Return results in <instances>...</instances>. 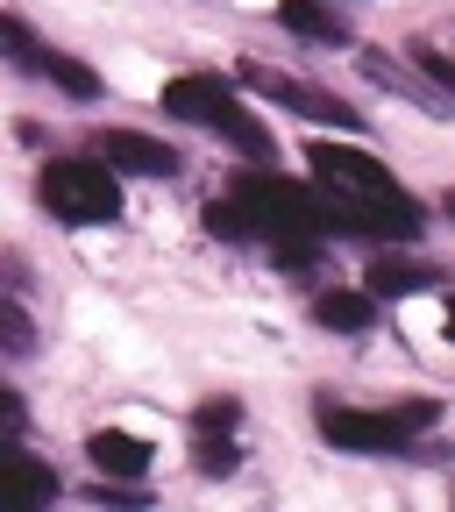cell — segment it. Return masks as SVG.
<instances>
[{
  "instance_id": "cell-1",
  "label": "cell",
  "mask_w": 455,
  "mask_h": 512,
  "mask_svg": "<svg viewBox=\"0 0 455 512\" xmlns=\"http://www.w3.org/2000/svg\"><path fill=\"white\" fill-rule=\"evenodd\" d=\"M306 164L320 171V185L335 192V207H342V228L349 235H377V242H413L427 228V207L413 200V192L384 171L370 150L356 143H306Z\"/></svg>"
},
{
  "instance_id": "cell-2",
  "label": "cell",
  "mask_w": 455,
  "mask_h": 512,
  "mask_svg": "<svg viewBox=\"0 0 455 512\" xmlns=\"http://www.w3.org/2000/svg\"><path fill=\"white\" fill-rule=\"evenodd\" d=\"M434 420H441L434 399H413V406H335V399H320L313 406V427L328 434L342 456H384V448H406Z\"/></svg>"
},
{
  "instance_id": "cell-3",
  "label": "cell",
  "mask_w": 455,
  "mask_h": 512,
  "mask_svg": "<svg viewBox=\"0 0 455 512\" xmlns=\"http://www.w3.org/2000/svg\"><path fill=\"white\" fill-rule=\"evenodd\" d=\"M235 207H242L256 228H271V235H306V242L349 235L335 200H320V192H306V185H292V178H271V171H249V178L235 185Z\"/></svg>"
},
{
  "instance_id": "cell-4",
  "label": "cell",
  "mask_w": 455,
  "mask_h": 512,
  "mask_svg": "<svg viewBox=\"0 0 455 512\" xmlns=\"http://www.w3.org/2000/svg\"><path fill=\"white\" fill-rule=\"evenodd\" d=\"M36 200H43L57 221H72V228H107V221H121V185H114V171L79 164V157H50L43 178H36Z\"/></svg>"
},
{
  "instance_id": "cell-5",
  "label": "cell",
  "mask_w": 455,
  "mask_h": 512,
  "mask_svg": "<svg viewBox=\"0 0 455 512\" xmlns=\"http://www.w3.org/2000/svg\"><path fill=\"white\" fill-rule=\"evenodd\" d=\"M100 157H107L114 171H136V178H178V171H185V157H178L171 143L143 136V128H100Z\"/></svg>"
},
{
  "instance_id": "cell-6",
  "label": "cell",
  "mask_w": 455,
  "mask_h": 512,
  "mask_svg": "<svg viewBox=\"0 0 455 512\" xmlns=\"http://www.w3.org/2000/svg\"><path fill=\"white\" fill-rule=\"evenodd\" d=\"M235 100V86L228 79H214V72H185V79H171L164 86V114H178V121H200V128H214V114Z\"/></svg>"
},
{
  "instance_id": "cell-7",
  "label": "cell",
  "mask_w": 455,
  "mask_h": 512,
  "mask_svg": "<svg viewBox=\"0 0 455 512\" xmlns=\"http://www.w3.org/2000/svg\"><path fill=\"white\" fill-rule=\"evenodd\" d=\"M249 86H256V93H271L278 107H306L313 121H342V128H363V114H349L342 100L313 93V86H299V79H285V72H256V64H249Z\"/></svg>"
},
{
  "instance_id": "cell-8",
  "label": "cell",
  "mask_w": 455,
  "mask_h": 512,
  "mask_svg": "<svg viewBox=\"0 0 455 512\" xmlns=\"http://www.w3.org/2000/svg\"><path fill=\"white\" fill-rule=\"evenodd\" d=\"M43 498H57V470H43L36 456L0 448V505H43Z\"/></svg>"
},
{
  "instance_id": "cell-9",
  "label": "cell",
  "mask_w": 455,
  "mask_h": 512,
  "mask_svg": "<svg viewBox=\"0 0 455 512\" xmlns=\"http://www.w3.org/2000/svg\"><path fill=\"white\" fill-rule=\"evenodd\" d=\"M86 456H93V463H100L107 477H143L157 448H150L143 434H121V427H100V434L86 441Z\"/></svg>"
},
{
  "instance_id": "cell-10",
  "label": "cell",
  "mask_w": 455,
  "mask_h": 512,
  "mask_svg": "<svg viewBox=\"0 0 455 512\" xmlns=\"http://www.w3.org/2000/svg\"><path fill=\"white\" fill-rule=\"evenodd\" d=\"M441 271L434 264H406V256H377L370 264V292L377 299H413V292H434Z\"/></svg>"
},
{
  "instance_id": "cell-11",
  "label": "cell",
  "mask_w": 455,
  "mask_h": 512,
  "mask_svg": "<svg viewBox=\"0 0 455 512\" xmlns=\"http://www.w3.org/2000/svg\"><path fill=\"white\" fill-rule=\"evenodd\" d=\"M278 15H285V29L306 36V43H349V22H342L335 8H320V0H278Z\"/></svg>"
},
{
  "instance_id": "cell-12",
  "label": "cell",
  "mask_w": 455,
  "mask_h": 512,
  "mask_svg": "<svg viewBox=\"0 0 455 512\" xmlns=\"http://www.w3.org/2000/svg\"><path fill=\"white\" fill-rule=\"evenodd\" d=\"M370 313H377L370 292H320L313 299V320H320V328H335V335H363Z\"/></svg>"
},
{
  "instance_id": "cell-13",
  "label": "cell",
  "mask_w": 455,
  "mask_h": 512,
  "mask_svg": "<svg viewBox=\"0 0 455 512\" xmlns=\"http://www.w3.org/2000/svg\"><path fill=\"white\" fill-rule=\"evenodd\" d=\"M36 72H43L57 93H72V100H100V72H86V64L64 57V50H36Z\"/></svg>"
},
{
  "instance_id": "cell-14",
  "label": "cell",
  "mask_w": 455,
  "mask_h": 512,
  "mask_svg": "<svg viewBox=\"0 0 455 512\" xmlns=\"http://www.w3.org/2000/svg\"><path fill=\"white\" fill-rule=\"evenodd\" d=\"M207 235H214V242H249L256 221H249L235 200H214V207H207Z\"/></svg>"
},
{
  "instance_id": "cell-15",
  "label": "cell",
  "mask_w": 455,
  "mask_h": 512,
  "mask_svg": "<svg viewBox=\"0 0 455 512\" xmlns=\"http://www.w3.org/2000/svg\"><path fill=\"white\" fill-rule=\"evenodd\" d=\"M0 349H8V356H29L36 349V328H29L22 306H0Z\"/></svg>"
},
{
  "instance_id": "cell-16",
  "label": "cell",
  "mask_w": 455,
  "mask_h": 512,
  "mask_svg": "<svg viewBox=\"0 0 455 512\" xmlns=\"http://www.w3.org/2000/svg\"><path fill=\"white\" fill-rule=\"evenodd\" d=\"M36 50H43V43H36V36L15 22V15H0V57H15V64H36Z\"/></svg>"
},
{
  "instance_id": "cell-17",
  "label": "cell",
  "mask_w": 455,
  "mask_h": 512,
  "mask_svg": "<svg viewBox=\"0 0 455 512\" xmlns=\"http://www.w3.org/2000/svg\"><path fill=\"white\" fill-rule=\"evenodd\" d=\"M235 420H242L235 399H207L200 413H192V427H200V434H235Z\"/></svg>"
},
{
  "instance_id": "cell-18",
  "label": "cell",
  "mask_w": 455,
  "mask_h": 512,
  "mask_svg": "<svg viewBox=\"0 0 455 512\" xmlns=\"http://www.w3.org/2000/svg\"><path fill=\"white\" fill-rule=\"evenodd\" d=\"M242 456H235V441H221V434H200V470L207 477H228Z\"/></svg>"
},
{
  "instance_id": "cell-19",
  "label": "cell",
  "mask_w": 455,
  "mask_h": 512,
  "mask_svg": "<svg viewBox=\"0 0 455 512\" xmlns=\"http://www.w3.org/2000/svg\"><path fill=\"white\" fill-rule=\"evenodd\" d=\"M22 420H29L22 392H8V384H0V434H22Z\"/></svg>"
},
{
  "instance_id": "cell-20",
  "label": "cell",
  "mask_w": 455,
  "mask_h": 512,
  "mask_svg": "<svg viewBox=\"0 0 455 512\" xmlns=\"http://www.w3.org/2000/svg\"><path fill=\"white\" fill-rule=\"evenodd\" d=\"M413 57H420V72H427V79H441V86H448V79H455V72H448V57H441V50H434V43H420V50H413Z\"/></svg>"
}]
</instances>
